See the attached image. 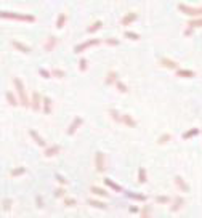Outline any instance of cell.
Listing matches in <instances>:
<instances>
[{"label":"cell","instance_id":"6da1fadb","mask_svg":"<svg viewBox=\"0 0 202 218\" xmlns=\"http://www.w3.org/2000/svg\"><path fill=\"white\" fill-rule=\"evenodd\" d=\"M13 84H15V88H16V91H18L19 104H23V106H29V100H27V96H26V88H24V84L21 82V79L15 77V79H13Z\"/></svg>","mask_w":202,"mask_h":218},{"label":"cell","instance_id":"7a4b0ae2","mask_svg":"<svg viewBox=\"0 0 202 218\" xmlns=\"http://www.w3.org/2000/svg\"><path fill=\"white\" fill-rule=\"evenodd\" d=\"M0 18H6V19H16V21H27V23H34L35 18L30 15H21V13H8V11H0Z\"/></svg>","mask_w":202,"mask_h":218},{"label":"cell","instance_id":"3957f363","mask_svg":"<svg viewBox=\"0 0 202 218\" xmlns=\"http://www.w3.org/2000/svg\"><path fill=\"white\" fill-rule=\"evenodd\" d=\"M98 43H100V39H91V40H87V42H82V43H79L76 48H74V53H82V52H85L87 48H90V47L98 45Z\"/></svg>","mask_w":202,"mask_h":218},{"label":"cell","instance_id":"277c9868","mask_svg":"<svg viewBox=\"0 0 202 218\" xmlns=\"http://www.w3.org/2000/svg\"><path fill=\"white\" fill-rule=\"evenodd\" d=\"M95 167H96V172H104L106 168V156L103 152H96L95 154Z\"/></svg>","mask_w":202,"mask_h":218},{"label":"cell","instance_id":"5b68a950","mask_svg":"<svg viewBox=\"0 0 202 218\" xmlns=\"http://www.w3.org/2000/svg\"><path fill=\"white\" fill-rule=\"evenodd\" d=\"M180 11L188 16H202V8H193V6L180 5Z\"/></svg>","mask_w":202,"mask_h":218},{"label":"cell","instance_id":"8992f818","mask_svg":"<svg viewBox=\"0 0 202 218\" xmlns=\"http://www.w3.org/2000/svg\"><path fill=\"white\" fill-rule=\"evenodd\" d=\"M40 104H42L40 93H39V91H34V93H32V101H29V106L32 108L34 111H39V109H40Z\"/></svg>","mask_w":202,"mask_h":218},{"label":"cell","instance_id":"52a82bcc","mask_svg":"<svg viewBox=\"0 0 202 218\" xmlns=\"http://www.w3.org/2000/svg\"><path fill=\"white\" fill-rule=\"evenodd\" d=\"M80 125H82V117H79V115H77V117L72 120V124H71L69 130H67V135H74V133L77 132V128L80 127Z\"/></svg>","mask_w":202,"mask_h":218},{"label":"cell","instance_id":"ba28073f","mask_svg":"<svg viewBox=\"0 0 202 218\" xmlns=\"http://www.w3.org/2000/svg\"><path fill=\"white\" fill-rule=\"evenodd\" d=\"M136 19H138V13L130 11L127 16H124V18H122V24H124V26H128V24H132L133 21H136Z\"/></svg>","mask_w":202,"mask_h":218},{"label":"cell","instance_id":"9c48e42d","mask_svg":"<svg viewBox=\"0 0 202 218\" xmlns=\"http://www.w3.org/2000/svg\"><path fill=\"white\" fill-rule=\"evenodd\" d=\"M56 43H58V39L56 37H48V40L45 42V45H43V48H45V52H53V48L56 47Z\"/></svg>","mask_w":202,"mask_h":218},{"label":"cell","instance_id":"30bf717a","mask_svg":"<svg viewBox=\"0 0 202 218\" xmlns=\"http://www.w3.org/2000/svg\"><path fill=\"white\" fill-rule=\"evenodd\" d=\"M29 135L32 136V138H34V141H35L39 146H43V148L47 146V141H45V139H43V138H42V136H40L39 133H37L35 130H29Z\"/></svg>","mask_w":202,"mask_h":218},{"label":"cell","instance_id":"8fae6325","mask_svg":"<svg viewBox=\"0 0 202 218\" xmlns=\"http://www.w3.org/2000/svg\"><path fill=\"white\" fill-rule=\"evenodd\" d=\"M176 77L191 79V77H194V71H189V69H176Z\"/></svg>","mask_w":202,"mask_h":218},{"label":"cell","instance_id":"7c38bea8","mask_svg":"<svg viewBox=\"0 0 202 218\" xmlns=\"http://www.w3.org/2000/svg\"><path fill=\"white\" fill-rule=\"evenodd\" d=\"M160 64L162 66H165V67H170V69H178V63L176 61H172V59H169V58H162L160 59Z\"/></svg>","mask_w":202,"mask_h":218},{"label":"cell","instance_id":"4fadbf2b","mask_svg":"<svg viewBox=\"0 0 202 218\" xmlns=\"http://www.w3.org/2000/svg\"><path fill=\"white\" fill-rule=\"evenodd\" d=\"M13 47H15L18 52H23V53H30V48L27 45H24V43H21V42H18V40H13Z\"/></svg>","mask_w":202,"mask_h":218},{"label":"cell","instance_id":"5bb4252c","mask_svg":"<svg viewBox=\"0 0 202 218\" xmlns=\"http://www.w3.org/2000/svg\"><path fill=\"white\" fill-rule=\"evenodd\" d=\"M60 146L58 144H53V146H50V148H47L45 149V157H53V156H56L58 152H60Z\"/></svg>","mask_w":202,"mask_h":218},{"label":"cell","instance_id":"9a60e30c","mask_svg":"<svg viewBox=\"0 0 202 218\" xmlns=\"http://www.w3.org/2000/svg\"><path fill=\"white\" fill-rule=\"evenodd\" d=\"M175 185H176L181 191H183V193H188V191H189V186L184 183V180L181 178V176H176V178H175Z\"/></svg>","mask_w":202,"mask_h":218},{"label":"cell","instance_id":"2e32d148","mask_svg":"<svg viewBox=\"0 0 202 218\" xmlns=\"http://www.w3.org/2000/svg\"><path fill=\"white\" fill-rule=\"evenodd\" d=\"M122 124L128 125V127H135L136 122L132 119V115H128V114H122Z\"/></svg>","mask_w":202,"mask_h":218},{"label":"cell","instance_id":"e0dca14e","mask_svg":"<svg viewBox=\"0 0 202 218\" xmlns=\"http://www.w3.org/2000/svg\"><path fill=\"white\" fill-rule=\"evenodd\" d=\"M116 80H117V72H116V71H109V72H108V79H106V84H108V85L116 84Z\"/></svg>","mask_w":202,"mask_h":218},{"label":"cell","instance_id":"ac0fdd59","mask_svg":"<svg viewBox=\"0 0 202 218\" xmlns=\"http://www.w3.org/2000/svg\"><path fill=\"white\" fill-rule=\"evenodd\" d=\"M184 204V200H183V197H175V202H173V207H172V212H176V210H180L181 209V205Z\"/></svg>","mask_w":202,"mask_h":218},{"label":"cell","instance_id":"d6986e66","mask_svg":"<svg viewBox=\"0 0 202 218\" xmlns=\"http://www.w3.org/2000/svg\"><path fill=\"white\" fill-rule=\"evenodd\" d=\"M66 13H61L60 16H58V19H56V27L58 29H61V27H64V24H66Z\"/></svg>","mask_w":202,"mask_h":218},{"label":"cell","instance_id":"ffe728a7","mask_svg":"<svg viewBox=\"0 0 202 218\" xmlns=\"http://www.w3.org/2000/svg\"><path fill=\"white\" fill-rule=\"evenodd\" d=\"M42 103H43V112H45V114H50L51 112V100L50 98H43Z\"/></svg>","mask_w":202,"mask_h":218},{"label":"cell","instance_id":"44dd1931","mask_svg":"<svg viewBox=\"0 0 202 218\" xmlns=\"http://www.w3.org/2000/svg\"><path fill=\"white\" fill-rule=\"evenodd\" d=\"M138 180H140V183H146V180H148L145 167H140V168H138Z\"/></svg>","mask_w":202,"mask_h":218},{"label":"cell","instance_id":"7402d4cb","mask_svg":"<svg viewBox=\"0 0 202 218\" xmlns=\"http://www.w3.org/2000/svg\"><path fill=\"white\" fill-rule=\"evenodd\" d=\"M90 191H91L93 194H96V196H101V197H106V196H108V193H106L104 189L98 188V186H91V188H90Z\"/></svg>","mask_w":202,"mask_h":218},{"label":"cell","instance_id":"603a6c76","mask_svg":"<svg viewBox=\"0 0 202 218\" xmlns=\"http://www.w3.org/2000/svg\"><path fill=\"white\" fill-rule=\"evenodd\" d=\"M104 183L109 186V188H112L114 191H117V193H122V188H120V186H119V185H116L114 181H111L109 178H104Z\"/></svg>","mask_w":202,"mask_h":218},{"label":"cell","instance_id":"cb8c5ba5","mask_svg":"<svg viewBox=\"0 0 202 218\" xmlns=\"http://www.w3.org/2000/svg\"><path fill=\"white\" fill-rule=\"evenodd\" d=\"M101 27H103V23H101V21H95L93 24H91V26L87 29V32H88V34H91V32H95V30L101 29Z\"/></svg>","mask_w":202,"mask_h":218},{"label":"cell","instance_id":"d4e9b609","mask_svg":"<svg viewBox=\"0 0 202 218\" xmlns=\"http://www.w3.org/2000/svg\"><path fill=\"white\" fill-rule=\"evenodd\" d=\"M197 133H199V128H193V130H188L183 133V138L188 139V138H193V136H196Z\"/></svg>","mask_w":202,"mask_h":218},{"label":"cell","instance_id":"484cf974","mask_svg":"<svg viewBox=\"0 0 202 218\" xmlns=\"http://www.w3.org/2000/svg\"><path fill=\"white\" fill-rule=\"evenodd\" d=\"M88 204H90V205H93V207H96V209H103V210H104L106 207H108L104 202H100V200H93V199H91V200H88Z\"/></svg>","mask_w":202,"mask_h":218},{"label":"cell","instance_id":"4316f807","mask_svg":"<svg viewBox=\"0 0 202 218\" xmlns=\"http://www.w3.org/2000/svg\"><path fill=\"white\" fill-rule=\"evenodd\" d=\"M23 173H26V168L24 167H18V168H13L11 172H10V175L11 176H19V175H23Z\"/></svg>","mask_w":202,"mask_h":218},{"label":"cell","instance_id":"83f0119b","mask_svg":"<svg viewBox=\"0 0 202 218\" xmlns=\"http://www.w3.org/2000/svg\"><path fill=\"white\" fill-rule=\"evenodd\" d=\"M6 100H8V103L11 104V106H18V104H19V101H16L15 95H13V93H10V91L6 93Z\"/></svg>","mask_w":202,"mask_h":218},{"label":"cell","instance_id":"f1b7e54d","mask_svg":"<svg viewBox=\"0 0 202 218\" xmlns=\"http://www.w3.org/2000/svg\"><path fill=\"white\" fill-rule=\"evenodd\" d=\"M172 138V135L170 133H164V135H160L159 136V139H157V143L159 144H164V143H169V139Z\"/></svg>","mask_w":202,"mask_h":218},{"label":"cell","instance_id":"f546056e","mask_svg":"<svg viewBox=\"0 0 202 218\" xmlns=\"http://www.w3.org/2000/svg\"><path fill=\"white\" fill-rule=\"evenodd\" d=\"M109 114H111V117L114 119L116 122H120V124H122V117H120V114H119L116 109H111V111H109Z\"/></svg>","mask_w":202,"mask_h":218},{"label":"cell","instance_id":"4dcf8cb0","mask_svg":"<svg viewBox=\"0 0 202 218\" xmlns=\"http://www.w3.org/2000/svg\"><path fill=\"white\" fill-rule=\"evenodd\" d=\"M116 87H117V88H119V91H122V93L128 91V87H127V85H124L120 80H116Z\"/></svg>","mask_w":202,"mask_h":218},{"label":"cell","instance_id":"1f68e13d","mask_svg":"<svg viewBox=\"0 0 202 218\" xmlns=\"http://www.w3.org/2000/svg\"><path fill=\"white\" fill-rule=\"evenodd\" d=\"M125 37H127V39H130V40H138V39H140V34L127 30V32H125Z\"/></svg>","mask_w":202,"mask_h":218},{"label":"cell","instance_id":"d6a6232c","mask_svg":"<svg viewBox=\"0 0 202 218\" xmlns=\"http://www.w3.org/2000/svg\"><path fill=\"white\" fill-rule=\"evenodd\" d=\"M127 196L132 197V199H136V200H146V196L143 194H133V193H127Z\"/></svg>","mask_w":202,"mask_h":218},{"label":"cell","instance_id":"836d02e7","mask_svg":"<svg viewBox=\"0 0 202 218\" xmlns=\"http://www.w3.org/2000/svg\"><path fill=\"white\" fill-rule=\"evenodd\" d=\"M51 76L58 77V79H63V77L66 76V72H64V71H60V69H53L51 71Z\"/></svg>","mask_w":202,"mask_h":218},{"label":"cell","instance_id":"e575fe53","mask_svg":"<svg viewBox=\"0 0 202 218\" xmlns=\"http://www.w3.org/2000/svg\"><path fill=\"white\" fill-rule=\"evenodd\" d=\"M76 199H72V197H66V199H64V205L66 207H74L76 205Z\"/></svg>","mask_w":202,"mask_h":218},{"label":"cell","instance_id":"d590c367","mask_svg":"<svg viewBox=\"0 0 202 218\" xmlns=\"http://www.w3.org/2000/svg\"><path fill=\"white\" fill-rule=\"evenodd\" d=\"M39 74L43 77V79H50V77H51V72H48V71L43 69V67H40V69H39Z\"/></svg>","mask_w":202,"mask_h":218},{"label":"cell","instance_id":"8d00e7d4","mask_svg":"<svg viewBox=\"0 0 202 218\" xmlns=\"http://www.w3.org/2000/svg\"><path fill=\"white\" fill-rule=\"evenodd\" d=\"M79 64H80V71H82V72H85V71H87V67H88V61L85 59V58H82Z\"/></svg>","mask_w":202,"mask_h":218},{"label":"cell","instance_id":"74e56055","mask_svg":"<svg viewBox=\"0 0 202 218\" xmlns=\"http://www.w3.org/2000/svg\"><path fill=\"white\" fill-rule=\"evenodd\" d=\"M169 197H167V196H157L156 197V202L157 204H167V202H169Z\"/></svg>","mask_w":202,"mask_h":218},{"label":"cell","instance_id":"f35d334b","mask_svg":"<svg viewBox=\"0 0 202 218\" xmlns=\"http://www.w3.org/2000/svg\"><path fill=\"white\" fill-rule=\"evenodd\" d=\"M149 212H151V210H149V207H145V209H143V212H141V218H151Z\"/></svg>","mask_w":202,"mask_h":218},{"label":"cell","instance_id":"ab89813d","mask_svg":"<svg viewBox=\"0 0 202 218\" xmlns=\"http://www.w3.org/2000/svg\"><path fill=\"white\" fill-rule=\"evenodd\" d=\"M3 209H5V210L11 209V199H5V200H3Z\"/></svg>","mask_w":202,"mask_h":218},{"label":"cell","instance_id":"60d3db41","mask_svg":"<svg viewBox=\"0 0 202 218\" xmlns=\"http://www.w3.org/2000/svg\"><path fill=\"white\" fill-rule=\"evenodd\" d=\"M64 193H66V191H64L63 188H61V189H56V191H55V194H56V197H61V196H64Z\"/></svg>","mask_w":202,"mask_h":218},{"label":"cell","instance_id":"b9f144b4","mask_svg":"<svg viewBox=\"0 0 202 218\" xmlns=\"http://www.w3.org/2000/svg\"><path fill=\"white\" fill-rule=\"evenodd\" d=\"M108 45H119V40H116V39H109V40H108Z\"/></svg>","mask_w":202,"mask_h":218},{"label":"cell","instance_id":"7bdbcfd3","mask_svg":"<svg viewBox=\"0 0 202 218\" xmlns=\"http://www.w3.org/2000/svg\"><path fill=\"white\" fill-rule=\"evenodd\" d=\"M56 178H58V181H60V183H63V185H66V183H67L66 180H64L63 176H60V175H56Z\"/></svg>","mask_w":202,"mask_h":218}]
</instances>
